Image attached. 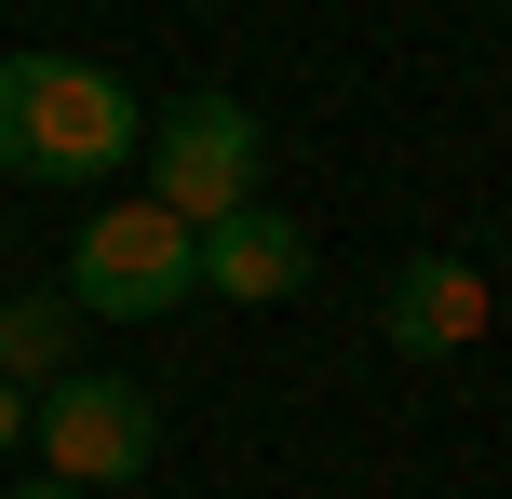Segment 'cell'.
Masks as SVG:
<instances>
[{
  "label": "cell",
  "instance_id": "cell-1",
  "mask_svg": "<svg viewBox=\"0 0 512 499\" xmlns=\"http://www.w3.org/2000/svg\"><path fill=\"white\" fill-rule=\"evenodd\" d=\"M149 149V95L122 68H81V54H0V176L27 189H108Z\"/></svg>",
  "mask_w": 512,
  "mask_h": 499
},
{
  "label": "cell",
  "instance_id": "cell-2",
  "mask_svg": "<svg viewBox=\"0 0 512 499\" xmlns=\"http://www.w3.org/2000/svg\"><path fill=\"white\" fill-rule=\"evenodd\" d=\"M203 297V230H176V216L135 189V203H95L81 216V243H68V311L81 324H162V311H189Z\"/></svg>",
  "mask_w": 512,
  "mask_h": 499
},
{
  "label": "cell",
  "instance_id": "cell-3",
  "mask_svg": "<svg viewBox=\"0 0 512 499\" xmlns=\"http://www.w3.org/2000/svg\"><path fill=\"white\" fill-rule=\"evenodd\" d=\"M149 203L176 216V230H216V216H243L256 203V176H270V135H256V108L243 95H176V108H149Z\"/></svg>",
  "mask_w": 512,
  "mask_h": 499
},
{
  "label": "cell",
  "instance_id": "cell-4",
  "mask_svg": "<svg viewBox=\"0 0 512 499\" xmlns=\"http://www.w3.org/2000/svg\"><path fill=\"white\" fill-rule=\"evenodd\" d=\"M27 446H41V473L54 486H149V459H162V405L135 392V378H108V365H81V378H54L41 392V432H27Z\"/></svg>",
  "mask_w": 512,
  "mask_h": 499
},
{
  "label": "cell",
  "instance_id": "cell-5",
  "mask_svg": "<svg viewBox=\"0 0 512 499\" xmlns=\"http://www.w3.org/2000/svg\"><path fill=\"white\" fill-rule=\"evenodd\" d=\"M486 311H499V297H486V270L432 243V257H405V270H391L378 338H391V351H418V365H445V351H472V338H486Z\"/></svg>",
  "mask_w": 512,
  "mask_h": 499
},
{
  "label": "cell",
  "instance_id": "cell-6",
  "mask_svg": "<svg viewBox=\"0 0 512 499\" xmlns=\"http://www.w3.org/2000/svg\"><path fill=\"white\" fill-rule=\"evenodd\" d=\"M297 284H310V230H297V216L243 203V216L203 230V297H230V311H283Z\"/></svg>",
  "mask_w": 512,
  "mask_h": 499
},
{
  "label": "cell",
  "instance_id": "cell-7",
  "mask_svg": "<svg viewBox=\"0 0 512 499\" xmlns=\"http://www.w3.org/2000/svg\"><path fill=\"white\" fill-rule=\"evenodd\" d=\"M54 378H81L68 284H54V297H14V284H0V392H54Z\"/></svg>",
  "mask_w": 512,
  "mask_h": 499
},
{
  "label": "cell",
  "instance_id": "cell-8",
  "mask_svg": "<svg viewBox=\"0 0 512 499\" xmlns=\"http://www.w3.org/2000/svg\"><path fill=\"white\" fill-rule=\"evenodd\" d=\"M27 432H41V392H0V459H14Z\"/></svg>",
  "mask_w": 512,
  "mask_h": 499
},
{
  "label": "cell",
  "instance_id": "cell-9",
  "mask_svg": "<svg viewBox=\"0 0 512 499\" xmlns=\"http://www.w3.org/2000/svg\"><path fill=\"white\" fill-rule=\"evenodd\" d=\"M14 499H81V486H54V473H27V486H14Z\"/></svg>",
  "mask_w": 512,
  "mask_h": 499
},
{
  "label": "cell",
  "instance_id": "cell-10",
  "mask_svg": "<svg viewBox=\"0 0 512 499\" xmlns=\"http://www.w3.org/2000/svg\"><path fill=\"white\" fill-rule=\"evenodd\" d=\"M0 257H14V216H0Z\"/></svg>",
  "mask_w": 512,
  "mask_h": 499
}]
</instances>
